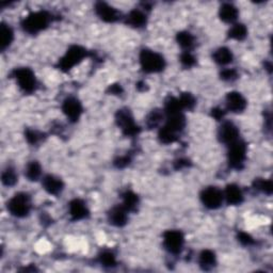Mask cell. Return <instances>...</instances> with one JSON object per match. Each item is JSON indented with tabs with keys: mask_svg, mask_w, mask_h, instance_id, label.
<instances>
[{
	"mask_svg": "<svg viewBox=\"0 0 273 273\" xmlns=\"http://www.w3.org/2000/svg\"><path fill=\"white\" fill-rule=\"evenodd\" d=\"M52 21V16L46 11H37L29 14L25 18L22 26L26 32L30 34H36L45 30Z\"/></svg>",
	"mask_w": 273,
	"mask_h": 273,
	"instance_id": "obj_1",
	"label": "cell"
},
{
	"mask_svg": "<svg viewBox=\"0 0 273 273\" xmlns=\"http://www.w3.org/2000/svg\"><path fill=\"white\" fill-rule=\"evenodd\" d=\"M140 65L145 73H160L166 67V60L154 50L143 49L140 53Z\"/></svg>",
	"mask_w": 273,
	"mask_h": 273,
	"instance_id": "obj_2",
	"label": "cell"
},
{
	"mask_svg": "<svg viewBox=\"0 0 273 273\" xmlns=\"http://www.w3.org/2000/svg\"><path fill=\"white\" fill-rule=\"evenodd\" d=\"M8 211L17 218L27 217L31 211V199L27 193H17L8 202Z\"/></svg>",
	"mask_w": 273,
	"mask_h": 273,
	"instance_id": "obj_3",
	"label": "cell"
},
{
	"mask_svg": "<svg viewBox=\"0 0 273 273\" xmlns=\"http://www.w3.org/2000/svg\"><path fill=\"white\" fill-rule=\"evenodd\" d=\"M87 57V50L78 45L69 47L66 54L59 61V67L63 72H68Z\"/></svg>",
	"mask_w": 273,
	"mask_h": 273,
	"instance_id": "obj_4",
	"label": "cell"
},
{
	"mask_svg": "<svg viewBox=\"0 0 273 273\" xmlns=\"http://www.w3.org/2000/svg\"><path fill=\"white\" fill-rule=\"evenodd\" d=\"M246 144L241 141L237 140L236 142L228 145V164L232 169L235 170H241L243 168L244 161L246 159Z\"/></svg>",
	"mask_w": 273,
	"mask_h": 273,
	"instance_id": "obj_5",
	"label": "cell"
},
{
	"mask_svg": "<svg viewBox=\"0 0 273 273\" xmlns=\"http://www.w3.org/2000/svg\"><path fill=\"white\" fill-rule=\"evenodd\" d=\"M13 77L21 90L25 93H32L36 88V79L34 73L28 67H20L14 69Z\"/></svg>",
	"mask_w": 273,
	"mask_h": 273,
	"instance_id": "obj_6",
	"label": "cell"
},
{
	"mask_svg": "<svg viewBox=\"0 0 273 273\" xmlns=\"http://www.w3.org/2000/svg\"><path fill=\"white\" fill-rule=\"evenodd\" d=\"M185 238L181 231L170 230L163 234V245L171 254H179L182 252Z\"/></svg>",
	"mask_w": 273,
	"mask_h": 273,
	"instance_id": "obj_7",
	"label": "cell"
},
{
	"mask_svg": "<svg viewBox=\"0 0 273 273\" xmlns=\"http://www.w3.org/2000/svg\"><path fill=\"white\" fill-rule=\"evenodd\" d=\"M201 201L208 209H218L224 201L223 191L217 187H207L201 192Z\"/></svg>",
	"mask_w": 273,
	"mask_h": 273,
	"instance_id": "obj_8",
	"label": "cell"
},
{
	"mask_svg": "<svg viewBox=\"0 0 273 273\" xmlns=\"http://www.w3.org/2000/svg\"><path fill=\"white\" fill-rule=\"evenodd\" d=\"M117 123L119 127L122 129L124 135L127 137L136 136L140 131L139 127L133 121V118L128 110L121 109L117 113Z\"/></svg>",
	"mask_w": 273,
	"mask_h": 273,
	"instance_id": "obj_9",
	"label": "cell"
},
{
	"mask_svg": "<svg viewBox=\"0 0 273 273\" xmlns=\"http://www.w3.org/2000/svg\"><path fill=\"white\" fill-rule=\"evenodd\" d=\"M62 111L71 122H77L82 114V105L76 97H67L62 104Z\"/></svg>",
	"mask_w": 273,
	"mask_h": 273,
	"instance_id": "obj_10",
	"label": "cell"
},
{
	"mask_svg": "<svg viewBox=\"0 0 273 273\" xmlns=\"http://www.w3.org/2000/svg\"><path fill=\"white\" fill-rule=\"evenodd\" d=\"M219 140L226 145L239 140V129L238 127L232 122H224L221 125L218 132Z\"/></svg>",
	"mask_w": 273,
	"mask_h": 273,
	"instance_id": "obj_11",
	"label": "cell"
},
{
	"mask_svg": "<svg viewBox=\"0 0 273 273\" xmlns=\"http://www.w3.org/2000/svg\"><path fill=\"white\" fill-rule=\"evenodd\" d=\"M95 13L101 21L106 23H116L120 20L121 16V13L116 8L101 1L95 4Z\"/></svg>",
	"mask_w": 273,
	"mask_h": 273,
	"instance_id": "obj_12",
	"label": "cell"
},
{
	"mask_svg": "<svg viewBox=\"0 0 273 273\" xmlns=\"http://www.w3.org/2000/svg\"><path fill=\"white\" fill-rule=\"evenodd\" d=\"M246 99L241 93L233 91L226 95V107L227 110L233 113H241L246 108Z\"/></svg>",
	"mask_w": 273,
	"mask_h": 273,
	"instance_id": "obj_13",
	"label": "cell"
},
{
	"mask_svg": "<svg viewBox=\"0 0 273 273\" xmlns=\"http://www.w3.org/2000/svg\"><path fill=\"white\" fill-rule=\"evenodd\" d=\"M68 212H69V215H71L72 220L74 221L84 220L88 218L89 213H90L86 203L79 199H75L69 203Z\"/></svg>",
	"mask_w": 273,
	"mask_h": 273,
	"instance_id": "obj_14",
	"label": "cell"
},
{
	"mask_svg": "<svg viewBox=\"0 0 273 273\" xmlns=\"http://www.w3.org/2000/svg\"><path fill=\"white\" fill-rule=\"evenodd\" d=\"M186 126V118L182 112H175L167 114V122L164 127L169 130L173 131L176 135H179L181 131L183 130Z\"/></svg>",
	"mask_w": 273,
	"mask_h": 273,
	"instance_id": "obj_15",
	"label": "cell"
},
{
	"mask_svg": "<svg viewBox=\"0 0 273 273\" xmlns=\"http://www.w3.org/2000/svg\"><path fill=\"white\" fill-rule=\"evenodd\" d=\"M108 220L112 225L122 227L126 225L127 221H128V212L123 207V205L114 206L108 213Z\"/></svg>",
	"mask_w": 273,
	"mask_h": 273,
	"instance_id": "obj_16",
	"label": "cell"
},
{
	"mask_svg": "<svg viewBox=\"0 0 273 273\" xmlns=\"http://www.w3.org/2000/svg\"><path fill=\"white\" fill-rule=\"evenodd\" d=\"M42 186L49 194L58 195L62 192L63 188H64V183H63L59 177L55 175H46L43 177Z\"/></svg>",
	"mask_w": 273,
	"mask_h": 273,
	"instance_id": "obj_17",
	"label": "cell"
},
{
	"mask_svg": "<svg viewBox=\"0 0 273 273\" xmlns=\"http://www.w3.org/2000/svg\"><path fill=\"white\" fill-rule=\"evenodd\" d=\"M224 200L228 205H240L243 202V193L241 191V189L235 185V183H231V185L226 186L225 191L223 192Z\"/></svg>",
	"mask_w": 273,
	"mask_h": 273,
	"instance_id": "obj_18",
	"label": "cell"
},
{
	"mask_svg": "<svg viewBox=\"0 0 273 273\" xmlns=\"http://www.w3.org/2000/svg\"><path fill=\"white\" fill-rule=\"evenodd\" d=\"M125 23L132 28H142L148 23L147 15L140 10H132L125 17Z\"/></svg>",
	"mask_w": 273,
	"mask_h": 273,
	"instance_id": "obj_19",
	"label": "cell"
},
{
	"mask_svg": "<svg viewBox=\"0 0 273 273\" xmlns=\"http://www.w3.org/2000/svg\"><path fill=\"white\" fill-rule=\"evenodd\" d=\"M239 15L238 9L232 3H224L221 5L219 10V16L221 21H223L226 24H234L237 21Z\"/></svg>",
	"mask_w": 273,
	"mask_h": 273,
	"instance_id": "obj_20",
	"label": "cell"
},
{
	"mask_svg": "<svg viewBox=\"0 0 273 273\" xmlns=\"http://www.w3.org/2000/svg\"><path fill=\"white\" fill-rule=\"evenodd\" d=\"M199 264L203 270H212L217 264V257H215L214 252L212 250L202 251L199 256Z\"/></svg>",
	"mask_w": 273,
	"mask_h": 273,
	"instance_id": "obj_21",
	"label": "cell"
},
{
	"mask_svg": "<svg viewBox=\"0 0 273 273\" xmlns=\"http://www.w3.org/2000/svg\"><path fill=\"white\" fill-rule=\"evenodd\" d=\"M212 58L219 65H227L233 62L234 55L230 48L220 47L213 53Z\"/></svg>",
	"mask_w": 273,
	"mask_h": 273,
	"instance_id": "obj_22",
	"label": "cell"
},
{
	"mask_svg": "<svg viewBox=\"0 0 273 273\" xmlns=\"http://www.w3.org/2000/svg\"><path fill=\"white\" fill-rule=\"evenodd\" d=\"M13 40H14L13 29L10 27V25L1 24V27H0V46H1L2 52L11 45Z\"/></svg>",
	"mask_w": 273,
	"mask_h": 273,
	"instance_id": "obj_23",
	"label": "cell"
},
{
	"mask_svg": "<svg viewBox=\"0 0 273 273\" xmlns=\"http://www.w3.org/2000/svg\"><path fill=\"white\" fill-rule=\"evenodd\" d=\"M176 41L185 52H190V49L194 46V36L188 31H181L177 33Z\"/></svg>",
	"mask_w": 273,
	"mask_h": 273,
	"instance_id": "obj_24",
	"label": "cell"
},
{
	"mask_svg": "<svg viewBox=\"0 0 273 273\" xmlns=\"http://www.w3.org/2000/svg\"><path fill=\"white\" fill-rule=\"evenodd\" d=\"M25 175L30 182L39 181L42 176L41 164L37 161H30L25 170Z\"/></svg>",
	"mask_w": 273,
	"mask_h": 273,
	"instance_id": "obj_25",
	"label": "cell"
},
{
	"mask_svg": "<svg viewBox=\"0 0 273 273\" xmlns=\"http://www.w3.org/2000/svg\"><path fill=\"white\" fill-rule=\"evenodd\" d=\"M139 205L138 195L132 191H126L123 194V207L127 212H136Z\"/></svg>",
	"mask_w": 273,
	"mask_h": 273,
	"instance_id": "obj_26",
	"label": "cell"
},
{
	"mask_svg": "<svg viewBox=\"0 0 273 273\" xmlns=\"http://www.w3.org/2000/svg\"><path fill=\"white\" fill-rule=\"evenodd\" d=\"M247 35V29L243 24H234L228 31V37L236 41H243Z\"/></svg>",
	"mask_w": 273,
	"mask_h": 273,
	"instance_id": "obj_27",
	"label": "cell"
},
{
	"mask_svg": "<svg viewBox=\"0 0 273 273\" xmlns=\"http://www.w3.org/2000/svg\"><path fill=\"white\" fill-rule=\"evenodd\" d=\"M17 180H18V176L13 168L5 169L2 172L1 182L4 186H7V187L14 186L17 182Z\"/></svg>",
	"mask_w": 273,
	"mask_h": 273,
	"instance_id": "obj_28",
	"label": "cell"
},
{
	"mask_svg": "<svg viewBox=\"0 0 273 273\" xmlns=\"http://www.w3.org/2000/svg\"><path fill=\"white\" fill-rule=\"evenodd\" d=\"M179 100L181 103V106L183 109H187V110H192L195 104H196V100L194 98V96L192 94L190 93H183L182 94L181 96L179 97Z\"/></svg>",
	"mask_w": 273,
	"mask_h": 273,
	"instance_id": "obj_29",
	"label": "cell"
},
{
	"mask_svg": "<svg viewBox=\"0 0 273 273\" xmlns=\"http://www.w3.org/2000/svg\"><path fill=\"white\" fill-rule=\"evenodd\" d=\"M99 263L103 265L104 267H108V268H111L117 265V259L116 255L110 251H105L99 255L98 257Z\"/></svg>",
	"mask_w": 273,
	"mask_h": 273,
	"instance_id": "obj_30",
	"label": "cell"
},
{
	"mask_svg": "<svg viewBox=\"0 0 273 273\" xmlns=\"http://www.w3.org/2000/svg\"><path fill=\"white\" fill-rule=\"evenodd\" d=\"M159 139L162 143L170 144V143H174L175 141H177L179 137H177L176 133L169 130L168 128H166V127L163 126L159 131Z\"/></svg>",
	"mask_w": 273,
	"mask_h": 273,
	"instance_id": "obj_31",
	"label": "cell"
},
{
	"mask_svg": "<svg viewBox=\"0 0 273 273\" xmlns=\"http://www.w3.org/2000/svg\"><path fill=\"white\" fill-rule=\"evenodd\" d=\"M162 119H163V113H161L160 110H153L149 114L147 120V125L149 128H155V127H157L160 124Z\"/></svg>",
	"mask_w": 273,
	"mask_h": 273,
	"instance_id": "obj_32",
	"label": "cell"
},
{
	"mask_svg": "<svg viewBox=\"0 0 273 273\" xmlns=\"http://www.w3.org/2000/svg\"><path fill=\"white\" fill-rule=\"evenodd\" d=\"M254 187H255V189L259 190V191H262V192H264L266 194H269V195L272 193V190H273L272 182L264 180V179H258L254 182Z\"/></svg>",
	"mask_w": 273,
	"mask_h": 273,
	"instance_id": "obj_33",
	"label": "cell"
},
{
	"mask_svg": "<svg viewBox=\"0 0 273 273\" xmlns=\"http://www.w3.org/2000/svg\"><path fill=\"white\" fill-rule=\"evenodd\" d=\"M181 62L185 67H192L193 65H195L196 59L190 52H185L181 55Z\"/></svg>",
	"mask_w": 273,
	"mask_h": 273,
	"instance_id": "obj_34",
	"label": "cell"
},
{
	"mask_svg": "<svg viewBox=\"0 0 273 273\" xmlns=\"http://www.w3.org/2000/svg\"><path fill=\"white\" fill-rule=\"evenodd\" d=\"M238 73L236 69L234 68H225L221 73V78L225 81H233L235 79H237Z\"/></svg>",
	"mask_w": 273,
	"mask_h": 273,
	"instance_id": "obj_35",
	"label": "cell"
},
{
	"mask_svg": "<svg viewBox=\"0 0 273 273\" xmlns=\"http://www.w3.org/2000/svg\"><path fill=\"white\" fill-rule=\"evenodd\" d=\"M25 136H26V140L30 144H36L41 139V136L39 135V133L32 129H27L26 133H25Z\"/></svg>",
	"mask_w": 273,
	"mask_h": 273,
	"instance_id": "obj_36",
	"label": "cell"
},
{
	"mask_svg": "<svg viewBox=\"0 0 273 273\" xmlns=\"http://www.w3.org/2000/svg\"><path fill=\"white\" fill-rule=\"evenodd\" d=\"M238 240L240 241V243L243 244V245H251V244L254 243V239L250 236L249 234L243 233V232L239 233Z\"/></svg>",
	"mask_w": 273,
	"mask_h": 273,
	"instance_id": "obj_37",
	"label": "cell"
},
{
	"mask_svg": "<svg viewBox=\"0 0 273 273\" xmlns=\"http://www.w3.org/2000/svg\"><path fill=\"white\" fill-rule=\"evenodd\" d=\"M129 163H130V157H128V156L119 157L118 159L114 161V164H116L117 168H119V169H123L128 166Z\"/></svg>",
	"mask_w": 273,
	"mask_h": 273,
	"instance_id": "obj_38",
	"label": "cell"
},
{
	"mask_svg": "<svg viewBox=\"0 0 273 273\" xmlns=\"http://www.w3.org/2000/svg\"><path fill=\"white\" fill-rule=\"evenodd\" d=\"M212 117L215 119V120H222L224 118L225 116V111L223 109H221V108H213L212 111Z\"/></svg>",
	"mask_w": 273,
	"mask_h": 273,
	"instance_id": "obj_39",
	"label": "cell"
},
{
	"mask_svg": "<svg viewBox=\"0 0 273 273\" xmlns=\"http://www.w3.org/2000/svg\"><path fill=\"white\" fill-rule=\"evenodd\" d=\"M190 164V162H189V160H187V159H179L177 160L176 162H175V164H174V167H175V169L176 170H182V169H183V168H187L188 166Z\"/></svg>",
	"mask_w": 273,
	"mask_h": 273,
	"instance_id": "obj_40",
	"label": "cell"
},
{
	"mask_svg": "<svg viewBox=\"0 0 273 273\" xmlns=\"http://www.w3.org/2000/svg\"><path fill=\"white\" fill-rule=\"evenodd\" d=\"M109 91L112 95H118V94H121L122 93V88H121V86L119 85H112L110 88H109Z\"/></svg>",
	"mask_w": 273,
	"mask_h": 273,
	"instance_id": "obj_41",
	"label": "cell"
}]
</instances>
